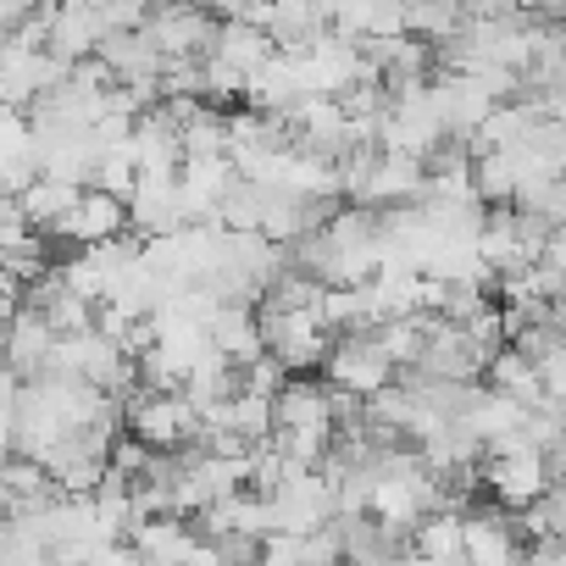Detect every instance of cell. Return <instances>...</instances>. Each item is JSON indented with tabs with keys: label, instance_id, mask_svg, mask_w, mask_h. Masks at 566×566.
I'll return each instance as SVG.
<instances>
[{
	"label": "cell",
	"instance_id": "8",
	"mask_svg": "<svg viewBox=\"0 0 566 566\" xmlns=\"http://www.w3.org/2000/svg\"><path fill=\"white\" fill-rule=\"evenodd\" d=\"M117 233H128V222H123V206L117 200H106L101 189H84L78 195V206L45 233V239H67V244H78V250H95V244H106V239H117Z\"/></svg>",
	"mask_w": 566,
	"mask_h": 566
},
{
	"label": "cell",
	"instance_id": "4",
	"mask_svg": "<svg viewBox=\"0 0 566 566\" xmlns=\"http://www.w3.org/2000/svg\"><path fill=\"white\" fill-rule=\"evenodd\" d=\"M478 483L489 489V505H500L505 516H516L522 505H533L544 489H555L544 478L538 450H511V455H483L478 461Z\"/></svg>",
	"mask_w": 566,
	"mask_h": 566
},
{
	"label": "cell",
	"instance_id": "2",
	"mask_svg": "<svg viewBox=\"0 0 566 566\" xmlns=\"http://www.w3.org/2000/svg\"><path fill=\"white\" fill-rule=\"evenodd\" d=\"M139 34L156 45L161 62H206L211 40H217V18L200 7H156V12H145Z\"/></svg>",
	"mask_w": 566,
	"mask_h": 566
},
{
	"label": "cell",
	"instance_id": "11",
	"mask_svg": "<svg viewBox=\"0 0 566 566\" xmlns=\"http://www.w3.org/2000/svg\"><path fill=\"white\" fill-rule=\"evenodd\" d=\"M211 18H217V12H211ZM211 56H217L222 67H233V73H255L261 62H272V45H266L261 29H244V23H233V18H217Z\"/></svg>",
	"mask_w": 566,
	"mask_h": 566
},
{
	"label": "cell",
	"instance_id": "9",
	"mask_svg": "<svg viewBox=\"0 0 566 566\" xmlns=\"http://www.w3.org/2000/svg\"><path fill=\"white\" fill-rule=\"evenodd\" d=\"M101 12L95 7H51V29H45V56H56V62H84V56H95V45H101Z\"/></svg>",
	"mask_w": 566,
	"mask_h": 566
},
{
	"label": "cell",
	"instance_id": "7",
	"mask_svg": "<svg viewBox=\"0 0 566 566\" xmlns=\"http://www.w3.org/2000/svg\"><path fill=\"white\" fill-rule=\"evenodd\" d=\"M51 345H56V334L34 312H12L7 339H0V367H7L18 384H40L45 361H51Z\"/></svg>",
	"mask_w": 566,
	"mask_h": 566
},
{
	"label": "cell",
	"instance_id": "10",
	"mask_svg": "<svg viewBox=\"0 0 566 566\" xmlns=\"http://www.w3.org/2000/svg\"><path fill=\"white\" fill-rule=\"evenodd\" d=\"M128 549H134L145 566H184L189 549H195V533H189V522H178V516H150V522L134 527Z\"/></svg>",
	"mask_w": 566,
	"mask_h": 566
},
{
	"label": "cell",
	"instance_id": "12",
	"mask_svg": "<svg viewBox=\"0 0 566 566\" xmlns=\"http://www.w3.org/2000/svg\"><path fill=\"white\" fill-rule=\"evenodd\" d=\"M78 195L84 189H73V184H51V178H34L23 195H18V206H23V217H29V228L34 233H51L73 206H78Z\"/></svg>",
	"mask_w": 566,
	"mask_h": 566
},
{
	"label": "cell",
	"instance_id": "13",
	"mask_svg": "<svg viewBox=\"0 0 566 566\" xmlns=\"http://www.w3.org/2000/svg\"><path fill=\"white\" fill-rule=\"evenodd\" d=\"M406 549L417 560H461V516L455 511H439V516H422L406 538Z\"/></svg>",
	"mask_w": 566,
	"mask_h": 566
},
{
	"label": "cell",
	"instance_id": "3",
	"mask_svg": "<svg viewBox=\"0 0 566 566\" xmlns=\"http://www.w3.org/2000/svg\"><path fill=\"white\" fill-rule=\"evenodd\" d=\"M323 384H328V389H345V395H356V400H373L378 389L395 384V367L378 356L373 334H350V339H334V345H328Z\"/></svg>",
	"mask_w": 566,
	"mask_h": 566
},
{
	"label": "cell",
	"instance_id": "5",
	"mask_svg": "<svg viewBox=\"0 0 566 566\" xmlns=\"http://www.w3.org/2000/svg\"><path fill=\"white\" fill-rule=\"evenodd\" d=\"M123 222H128V233L139 244L189 228L184 222V206H178V178H139L134 195H128V206H123Z\"/></svg>",
	"mask_w": 566,
	"mask_h": 566
},
{
	"label": "cell",
	"instance_id": "15",
	"mask_svg": "<svg viewBox=\"0 0 566 566\" xmlns=\"http://www.w3.org/2000/svg\"><path fill=\"white\" fill-rule=\"evenodd\" d=\"M23 239H34V228H29L23 206H18L12 195H0V250H18Z\"/></svg>",
	"mask_w": 566,
	"mask_h": 566
},
{
	"label": "cell",
	"instance_id": "14",
	"mask_svg": "<svg viewBox=\"0 0 566 566\" xmlns=\"http://www.w3.org/2000/svg\"><path fill=\"white\" fill-rule=\"evenodd\" d=\"M301 566H345L334 522H328V527H317V533H301Z\"/></svg>",
	"mask_w": 566,
	"mask_h": 566
},
{
	"label": "cell",
	"instance_id": "6",
	"mask_svg": "<svg viewBox=\"0 0 566 566\" xmlns=\"http://www.w3.org/2000/svg\"><path fill=\"white\" fill-rule=\"evenodd\" d=\"M272 433H328V384L283 378V389L272 395Z\"/></svg>",
	"mask_w": 566,
	"mask_h": 566
},
{
	"label": "cell",
	"instance_id": "1",
	"mask_svg": "<svg viewBox=\"0 0 566 566\" xmlns=\"http://www.w3.org/2000/svg\"><path fill=\"white\" fill-rule=\"evenodd\" d=\"M112 406H117V422L128 428V439L145 444L150 455H178L184 444L200 439V417H195V406L184 395H139V389H128Z\"/></svg>",
	"mask_w": 566,
	"mask_h": 566
}]
</instances>
